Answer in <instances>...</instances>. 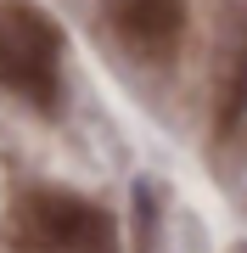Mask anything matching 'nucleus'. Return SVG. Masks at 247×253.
Returning <instances> with one entry per match:
<instances>
[{"mask_svg": "<svg viewBox=\"0 0 247 253\" xmlns=\"http://www.w3.org/2000/svg\"><path fill=\"white\" fill-rule=\"evenodd\" d=\"M236 253H247V248H236Z\"/></svg>", "mask_w": 247, "mask_h": 253, "instance_id": "nucleus-6", "label": "nucleus"}, {"mask_svg": "<svg viewBox=\"0 0 247 253\" xmlns=\"http://www.w3.org/2000/svg\"><path fill=\"white\" fill-rule=\"evenodd\" d=\"M247 107V56H242V68H236V84H230V101H225V124H236Z\"/></svg>", "mask_w": 247, "mask_h": 253, "instance_id": "nucleus-5", "label": "nucleus"}, {"mask_svg": "<svg viewBox=\"0 0 247 253\" xmlns=\"http://www.w3.org/2000/svg\"><path fill=\"white\" fill-rule=\"evenodd\" d=\"M0 84L45 113L62 101V34L28 0H0Z\"/></svg>", "mask_w": 247, "mask_h": 253, "instance_id": "nucleus-1", "label": "nucleus"}, {"mask_svg": "<svg viewBox=\"0 0 247 253\" xmlns=\"http://www.w3.org/2000/svg\"><path fill=\"white\" fill-rule=\"evenodd\" d=\"M152 225H157L152 186H146V180H135V253H152Z\"/></svg>", "mask_w": 247, "mask_h": 253, "instance_id": "nucleus-4", "label": "nucleus"}, {"mask_svg": "<svg viewBox=\"0 0 247 253\" xmlns=\"http://www.w3.org/2000/svg\"><path fill=\"white\" fill-rule=\"evenodd\" d=\"M107 17L135 51L163 56L185 28V0H107Z\"/></svg>", "mask_w": 247, "mask_h": 253, "instance_id": "nucleus-3", "label": "nucleus"}, {"mask_svg": "<svg viewBox=\"0 0 247 253\" xmlns=\"http://www.w3.org/2000/svg\"><path fill=\"white\" fill-rule=\"evenodd\" d=\"M17 231L34 253H112L118 248V231H112V214L96 208L90 197H73V191H28L17 203Z\"/></svg>", "mask_w": 247, "mask_h": 253, "instance_id": "nucleus-2", "label": "nucleus"}]
</instances>
